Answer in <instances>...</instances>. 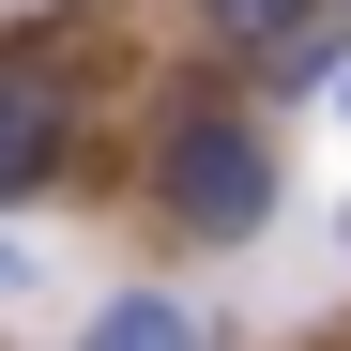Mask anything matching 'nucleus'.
Returning <instances> with one entry per match:
<instances>
[{"instance_id": "nucleus-2", "label": "nucleus", "mask_w": 351, "mask_h": 351, "mask_svg": "<svg viewBox=\"0 0 351 351\" xmlns=\"http://www.w3.org/2000/svg\"><path fill=\"white\" fill-rule=\"evenodd\" d=\"M62 138H77V92H62V62H0V199L16 184H46V168H62Z\"/></svg>"}, {"instance_id": "nucleus-4", "label": "nucleus", "mask_w": 351, "mask_h": 351, "mask_svg": "<svg viewBox=\"0 0 351 351\" xmlns=\"http://www.w3.org/2000/svg\"><path fill=\"white\" fill-rule=\"evenodd\" d=\"M199 16H214V31H245V46H260V31H290V16H306V0H199Z\"/></svg>"}, {"instance_id": "nucleus-1", "label": "nucleus", "mask_w": 351, "mask_h": 351, "mask_svg": "<svg viewBox=\"0 0 351 351\" xmlns=\"http://www.w3.org/2000/svg\"><path fill=\"white\" fill-rule=\"evenodd\" d=\"M168 214H184V229H260L275 214V153L245 123H184V138H168Z\"/></svg>"}, {"instance_id": "nucleus-5", "label": "nucleus", "mask_w": 351, "mask_h": 351, "mask_svg": "<svg viewBox=\"0 0 351 351\" xmlns=\"http://www.w3.org/2000/svg\"><path fill=\"white\" fill-rule=\"evenodd\" d=\"M0 275H16V260H0Z\"/></svg>"}, {"instance_id": "nucleus-3", "label": "nucleus", "mask_w": 351, "mask_h": 351, "mask_svg": "<svg viewBox=\"0 0 351 351\" xmlns=\"http://www.w3.org/2000/svg\"><path fill=\"white\" fill-rule=\"evenodd\" d=\"M77 351H199V306H168V290H123Z\"/></svg>"}]
</instances>
